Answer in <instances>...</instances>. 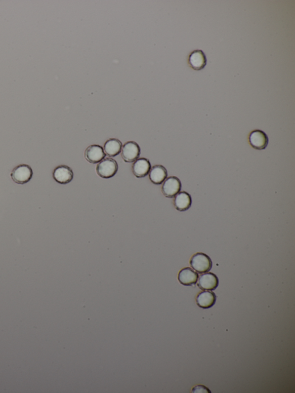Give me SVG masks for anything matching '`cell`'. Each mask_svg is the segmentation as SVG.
Listing matches in <instances>:
<instances>
[{"mask_svg":"<svg viewBox=\"0 0 295 393\" xmlns=\"http://www.w3.org/2000/svg\"><path fill=\"white\" fill-rule=\"evenodd\" d=\"M190 264L197 273L202 274L208 272L213 267V261L205 253H197L190 259Z\"/></svg>","mask_w":295,"mask_h":393,"instance_id":"6da1fadb","label":"cell"},{"mask_svg":"<svg viewBox=\"0 0 295 393\" xmlns=\"http://www.w3.org/2000/svg\"><path fill=\"white\" fill-rule=\"evenodd\" d=\"M118 170L117 162L111 158L104 159L96 167L97 174L100 177L105 179L113 177L117 174Z\"/></svg>","mask_w":295,"mask_h":393,"instance_id":"7a4b0ae2","label":"cell"},{"mask_svg":"<svg viewBox=\"0 0 295 393\" xmlns=\"http://www.w3.org/2000/svg\"><path fill=\"white\" fill-rule=\"evenodd\" d=\"M33 175L31 167L28 165H20L12 171L11 177L15 183L23 185L30 181Z\"/></svg>","mask_w":295,"mask_h":393,"instance_id":"3957f363","label":"cell"},{"mask_svg":"<svg viewBox=\"0 0 295 393\" xmlns=\"http://www.w3.org/2000/svg\"><path fill=\"white\" fill-rule=\"evenodd\" d=\"M182 188L180 179L176 177L166 179L161 187L162 193L167 198H173L180 193Z\"/></svg>","mask_w":295,"mask_h":393,"instance_id":"277c9868","label":"cell"},{"mask_svg":"<svg viewBox=\"0 0 295 393\" xmlns=\"http://www.w3.org/2000/svg\"><path fill=\"white\" fill-rule=\"evenodd\" d=\"M120 152L124 162L133 163L138 160L141 153V149L136 142L128 141L123 145Z\"/></svg>","mask_w":295,"mask_h":393,"instance_id":"5b68a950","label":"cell"},{"mask_svg":"<svg viewBox=\"0 0 295 393\" xmlns=\"http://www.w3.org/2000/svg\"><path fill=\"white\" fill-rule=\"evenodd\" d=\"M248 141L251 147L258 150L265 149L269 143L267 134L261 130L252 131L249 135Z\"/></svg>","mask_w":295,"mask_h":393,"instance_id":"8992f818","label":"cell"},{"mask_svg":"<svg viewBox=\"0 0 295 393\" xmlns=\"http://www.w3.org/2000/svg\"><path fill=\"white\" fill-rule=\"evenodd\" d=\"M53 177L57 182L66 185L73 180V173L69 167L61 165L54 170Z\"/></svg>","mask_w":295,"mask_h":393,"instance_id":"52a82bcc","label":"cell"},{"mask_svg":"<svg viewBox=\"0 0 295 393\" xmlns=\"http://www.w3.org/2000/svg\"><path fill=\"white\" fill-rule=\"evenodd\" d=\"M198 280V286L202 290L213 291L219 286V279L217 275L213 273L203 274Z\"/></svg>","mask_w":295,"mask_h":393,"instance_id":"ba28073f","label":"cell"},{"mask_svg":"<svg viewBox=\"0 0 295 393\" xmlns=\"http://www.w3.org/2000/svg\"><path fill=\"white\" fill-rule=\"evenodd\" d=\"M106 156L103 148L98 145L89 146L85 152L86 160L90 164H96L101 162Z\"/></svg>","mask_w":295,"mask_h":393,"instance_id":"9c48e42d","label":"cell"},{"mask_svg":"<svg viewBox=\"0 0 295 393\" xmlns=\"http://www.w3.org/2000/svg\"><path fill=\"white\" fill-rule=\"evenodd\" d=\"M189 65L194 70L204 69L207 64L205 54L201 50H196L191 53L188 58Z\"/></svg>","mask_w":295,"mask_h":393,"instance_id":"30bf717a","label":"cell"},{"mask_svg":"<svg viewBox=\"0 0 295 393\" xmlns=\"http://www.w3.org/2000/svg\"><path fill=\"white\" fill-rule=\"evenodd\" d=\"M132 169L135 177L144 178L149 174L151 169L150 162L146 158H139L135 162Z\"/></svg>","mask_w":295,"mask_h":393,"instance_id":"8fae6325","label":"cell"},{"mask_svg":"<svg viewBox=\"0 0 295 393\" xmlns=\"http://www.w3.org/2000/svg\"><path fill=\"white\" fill-rule=\"evenodd\" d=\"M198 277V274L190 267H185L179 272L178 279L182 285L192 286L197 283Z\"/></svg>","mask_w":295,"mask_h":393,"instance_id":"7c38bea8","label":"cell"},{"mask_svg":"<svg viewBox=\"0 0 295 393\" xmlns=\"http://www.w3.org/2000/svg\"><path fill=\"white\" fill-rule=\"evenodd\" d=\"M192 196L186 191L180 192L174 196V205L176 210L180 212L188 211L192 206Z\"/></svg>","mask_w":295,"mask_h":393,"instance_id":"4fadbf2b","label":"cell"},{"mask_svg":"<svg viewBox=\"0 0 295 393\" xmlns=\"http://www.w3.org/2000/svg\"><path fill=\"white\" fill-rule=\"evenodd\" d=\"M217 295L214 292L203 291L199 293L196 298V302L199 307L207 309L213 307L217 302Z\"/></svg>","mask_w":295,"mask_h":393,"instance_id":"5bb4252c","label":"cell"},{"mask_svg":"<svg viewBox=\"0 0 295 393\" xmlns=\"http://www.w3.org/2000/svg\"><path fill=\"white\" fill-rule=\"evenodd\" d=\"M167 171L161 165H155L152 167L149 173L150 181L155 185H161L167 178Z\"/></svg>","mask_w":295,"mask_h":393,"instance_id":"9a60e30c","label":"cell"},{"mask_svg":"<svg viewBox=\"0 0 295 393\" xmlns=\"http://www.w3.org/2000/svg\"><path fill=\"white\" fill-rule=\"evenodd\" d=\"M122 144L117 139L108 140L104 144V152L109 157L117 156L121 152Z\"/></svg>","mask_w":295,"mask_h":393,"instance_id":"2e32d148","label":"cell"},{"mask_svg":"<svg viewBox=\"0 0 295 393\" xmlns=\"http://www.w3.org/2000/svg\"><path fill=\"white\" fill-rule=\"evenodd\" d=\"M192 392L194 393H203V392H208L210 393L211 391L209 389V388H207L205 386L203 385H198L196 387H194L192 389Z\"/></svg>","mask_w":295,"mask_h":393,"instance_id":"e0dca14e","label":"cell"}]
</instances>
